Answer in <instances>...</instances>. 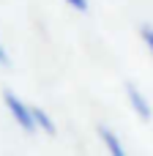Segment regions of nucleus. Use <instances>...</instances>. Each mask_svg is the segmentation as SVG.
Masks as SVG:
<instances>
[{
  "mask_svg": "<svg viewBox=\"0 0 153 156\" xmlns=\"http://www.w3.org/2000/svg\"><path fill=\"white\" fill-rule=\"evenodd\" d=\"M0 66H11V55H8V49L3 47V41H0Z\"/></svg>",
  "mask_w": 153,
  "mask_h": 156,
  "instance_id": "obj_6",
  "label": "nucleus"
},
{
  "mask_svg": "<svg viewBox=\"0 0 153 156\" xmlns=\"http://www.w3.org/2000/svg\"><path fill=\"white\" fill-rule=\"evenodd\" d=\"M0 96H3V104H5V110L11 112V118L16 121V126L25 132V134H36L38 129H36V123H33V115H30V104H25L11 88H3L0 90Z\"/></svg>",
  "mask_w": 153,
  "mask_h": 156,
  "instance_id": "obj_1",
  "label": "nucleus"
},
{
  "mask_svg": "<svg viewBox=\"0 0 153 156\" xmlns=\"http://www.w3.org/2000/svg\"><path fill=\"white\" fill-rule=\"evenodd\" d=\"M71 8H77V11H88V0H66Z\"/></svg>",
  "mask_w": 153,
  "mask_h": 156,
  "instance_id": "obj_7",
  "label": "nucleus"
},
{
  "mask_svg": "<svg viewBox=\"0 0 153 156\" xmlns=\"http://www.w3.org/2000/svg\"><path fill=\"white\" fill-rule=\"evenodd\" d=\"M140 38H142V44L151 49V55H153V25H140Z\"/></svg>",
  "mask_w": 153,
  "mask_h": 156,
  "instance_id": "obj_5",
  "label": "nucleus"
},
{
  "mask_svg": "<svg viewBox=\"0 0 153 156\" xmlns=\"http://www.w3.org/2000/svg\"><path fill=\"white\" fill-rule=\"evenodd\" d=\"M99 140L104 143V148H107L110 156H129L126 148H123V143L118 140V134H115L110 126H99Z\"/></svg>",
  "mask_w": 153,
  "mask_h": 156,
  "instance_id": "obj_3",
  "label": "nucleus"
},
{
  "mask_svg": "<svg viewBox=\"0 0 153 156\" xmlns=\"http://www.w3.org/2000/svg\"><path fill=\"white\" fill-rule=\"evenodd\" d=\"M30 115H33L36 129H41L47 137H55V134H57V126H55V121L49 118V112H44L41 107H30Z\"/></svg>",
  "mask_w": 153,
  "mask_h": 156,
  "instance_id": "obj_4",
  "label": "nucleus"
},
{
  "mask_svg": "<svg viewBox=\"0 0 153 156\" xmlns=\"http://www.w3.org/2000/svg\"><path fill=\"white\" fill-rule=\"evenodd\" d=\"M126 96H129V104L134 107V112H137L142 121H151L153 110H151V104H148V99L142 96V90H140L134 82H126Z\"/></svg>",
  "mask_w": 153,
  "mask_h": 156,
  "instance_id": "obj_2",
  "label": "nucleus"
}]
</instances>
